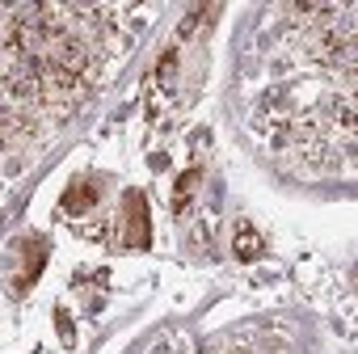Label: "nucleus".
<instances>
[{"label":"nucleus","instance_id":"f257e3e1","mask_svg":"<svg viewBox=\"0 0 358 354\" xmlns=\"http://www.w3.org/2000/svg\"><path fill=\"white\" fill-rule=\"evenodd\" d=\"M122 207H127V224H122L127 236H122V245H127V249H143V245H148V203H143L139 194H127Z\"/></svg>","mask_w":358,"mask_h":354},{"label":"nucleus","instance_id":"f03ea898","mask_svg":"<svg viewBox=\"0 0 358 354\" xmlns=\"http://www.w3.org/2000/svg\"><path fill=\"white\" fill-rule=\"evenodd\" d=\"M262 249H266L262 232H257L253 224H241V228H236V257H241V262H257Z\"/></svg>","mask_w":358,"mask_h":354},{"label":"nucleus","instance_id":"7ed1b4c3","mask_svg":"<svg viewBox=\"0 0 358 354\" xmlns=\"http://www.w3.org/2000/svg\"><path fill=\"white\" fill-rule=\"evenodd\" d=\"M97 199H101V190H97L93 182H80V186H72V190L64 194V211H76V215H80V211H89Z\"/></svg>","mask_w":358,"mask_h":354},{"label":"nucleus","instance_id":"20e7f679","mask_svg":"<svg viewBox=\"0 0 358 354\" xmlns=\"http://www.w3.org/2000/svg\"><path fill=\"white\" fill-rule=\"evenodd\" d=\"M199 169H186L182 173V182H177V194H173V211H186L190 207V199H194V186H199Z\"/></svg>","mask_w":358,"mask_h":354},{"label":"nucleus","instance_id":"39448f33","mask_svg":"<svg viewBox=\"0 0 358 354\" xmlns=\"http://www.w3.org/2000/svg\"><path fill=\"white\" fill-rule=\"evenodd\" d=\"M55 320H59V333H64V341H72V325H68V312H64V308L55 312Z\"/></svg>","mask_w":358,"mask_h":354}]
</instances>
